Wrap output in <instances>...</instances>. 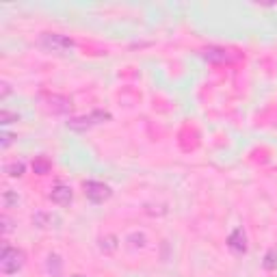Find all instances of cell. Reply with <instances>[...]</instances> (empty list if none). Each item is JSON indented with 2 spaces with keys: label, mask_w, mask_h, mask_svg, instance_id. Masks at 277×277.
Segmentation results:
<instances>
[{
  "label": "cell",
  "mask_w": 277,
  "mask_h": 277,
  "mask_svg": "<svg viewBox=\"0 0 277 277\" xmlns=\"http://www.w3.org/2000/svg\"><path fill=\"white\" fill-rule=\"evenodd\" d=\"M85 195H87V199H89V202L102 204V202H106V199L111 197L113 191H111V186H106L104 182L89 180V182H85Z\"/></svg>",
  "instance_id": "obj_4"
},
{
  "label": "cell",
  "mask_w": 277,
  "mask_h": 277,
  "mask_svg": "<svg viewBox=\"0 0 277 277\" xmlns=\"http://www.w3.org/2000/svg\"><path fill=\"white\" fill-rule=\"evenodd\" d=\"M11 119H18V115H11V113H7V111H2V115H0V122L7 126V123H11Z\"/></svg>",
  "instance_id": "obj_17"
},
{
  "label": "cell",
  "mask_w": 277,
  "mask_h": 277,
  "mask_svg": "<svg viewBox=\"0 0 277 277\" xmlns=\"http://www.w3.org/2000/svg\"><path fill=\"white\" fill-rule=\"evenodd\" d=\"M11 141H13V134H11V132H4V134H2V148H9Z\"/></svg>",
  "instance_id": "obj_18"
},
{
  "label": "cell",
  "mask_w": 277,
  "mask_h": 277,
  "mask_svg": "<svg viewBox=\"0 0 277 277\" xmlns=\"http://www.w3.org/2000/svg\"><path fill=\"white\" fill-rule=\"evenodd\" d=\"M0 223H2V234H9V232L13 230V221H11L7 215L0 216Z\"/></svg>",
  "instance_id": "obj_16"
},
{
  "label": "cell",
  "mask_w": 277,
  "mask_h": 277,
  "mask_svg": "<svg viewBox=\"0 0 277 277\" xmlns=\"http://www.w3.org/2000/svg\"><path fill=\"white\" fill-rule=\"evenodd\" d=\"M4 171L9 173L11 178H22L24 176V162H13V165H7Z\"/></svg>",
  "instance_id": "obj_13"
},
{
  "label": "cell",
  "mask_w": 277,
  "mask_h": 277,
  "mask_svg": "<svg viewBox=\"0 0 277 277\" xmlns=\"http://www.w3.org/2000/svg\"><path fill=\"white\" fill-rule=\"evenodd\" d=\"M61 267H63V262H61V258H59L57 253L48 256V264H46V269H48V273H50L52 277H59V275H61Z\"/></svg>",
  "instance_id": "obj_11"
},
{
  "label": "cell",
  "mask_w": 277,
  "mask_h": 277,
  "mask_svg": "<svg viewBox=\"0 0 277 277\" xmlns=\"http://www.w3.org/2000/svg\"><path fill=\"white\" fill-rule=\"evenodd\" d=\"M50 169H52V162H50V158H46V156H37V158L32 160V171L39 173V176L50 173Z\"/></svg>",
  "instance_id": "obj_9"
},
{
  "label": "cell",
  "mask_w": 277,
  "mask_h": 277,
  "mask_svg": "<svg viewBox=\"0 0 277 277\" xmlns=\"http://www.w3.org/2000/svg\"><path fill=\"white\" fill-rule=\"evenodd\" d=\"M41 46L50 52L57 54H67L74 48V41L65 35H59V32H43L41 35Z\"/></svg>",
  "instance_id": "obj_3"
},
{
  "label": "cell",
  "mask_w": 277,
  "mask_h": 277,
  "mask_svg": "<svg viewBox=\"0 0 277 277\" xmlns=\"http://www.w3.org/2000/svg\"><path fill=\"white\" fill-rule=\"evenodd\" d=\"M2 199H4V208H9L11 204H18V202H20L18 195H13L11 191H4V193H2Z\"/></svg>",
  "instance_id": "obj_15"
},
{
  "label": "cell",
  "mask_w": 277,
  "mask_h": 277,
  "mask_svg": "<svg viewBox=\"0 0 277 277\" xmlns=\"http://www.w3.org/2000/svg\"><path fill=\"white\" fill-rule=\"evenodd\" d=\"M69 100L67 97H63V95H52L50 97V111L52 113H65V111H69Z\"/></svg>",
  "instance_id": "obj_10"
},
{
  "label": "cell",
  "mask_w": 277,
  "mask_h": 277,
  "mask_svg": "<svg viewBox=\"0 0 277 277\" xmlns=\"http://www.w3.org/2000/svg\"><path fill=\"white\" fill-rule=\"evenodd\" d=\"M111 119V113L106 111H93L85 117H76V119H69L67 122V128L74 130V132H85V130H91L93 126H100Z\"/></svg>",
  "instance_id": "obj_1"
},
{
  "label": "cell",
  "mask_w": 277,
  "mask_h": 277,
  "mask_svg": "<svg viewBox=\"0 0 277 277\" xmlns=\"http://www.w3.org/2000/svg\"><path fill=\"white\" fill-rule=\"evenodd\" d=\"M32 225L39 230H52V227H61V216L54 213H35L32 215Z\"/></svg>",
  "instance_id": "obj_5"
},
{
  "label": "cell",
  "mask_w": 277,
  "mask_h": 277,
  "mask_svg": "<svg viewBox=\"0 0 277 277\" xmlns=\"http://www.w3.org/2000/svg\"><path fill=\"white\" fill-rule=\"evenodd\" d=\"M100 249H102V251H106V253L115 251V249H117V238H115V236L102 238V241H100Z\"/></svg>",
  "instance_id": "obj_14"
},
{
  "label": "cell",
  "mask_w": 277,
  "mask_h": 277,
  "mask_svg": "<svg viewBox=\"0 0 277 277\" xmlns=\"http://www.w3.org/2000/svg\"><path fill=\"white\" fill-rule=\"evenodd\" d=\"M204 57L208 59V61H215V63H223L230 59V54H227V50H223V48H206L204 50Z\"/></svg>",
  "instance_id": "obj_8"
},
{
  "label": "cell",
  "mask_w": 277,
  "mask_h": 277,
  "mask_svg": "<svg viewBox=\"0 0 277 277\" xmlns=\"http://www.w3.org/2000/svg\"><path fill=\"white\" fill-rule=\"evenodd\" d=\"M24 264V251L15 247H4L2 253H0V269H2L4 275L18 273Z\"/></svg>",
  "instance_id": "obj_2"
},
{
  "label": "cell",
  "mask_w": 277,
  "mask_h": 277,
  "mask_svg": "<svg viewBox=\"0 0 277 277\" xmlns=\"http://www.w3.org/2000/svg\"><path fill=\"white\" fill-rule=\"evenodd\" d=\"M72 277H85V275H72Z\"/></svg>",
  "instance_id": "obj_19"
},
{
  "label": "cell",
  "mask_w": 277,
  "mask_h": 277,
  "mask_svg": "<svg viewBox=\"0 0 277 277\" xmlns=\"http://www.w3.org/2000/svg\"><path fill=\"white\" fill-rule=\"evenodd\" d=\"M227 245H230V249L236 253L247 251V236H245V232H243V227H236V230L232 232L230 238H227Z\"/></svg>",
  "instance_id": "obj_7"
},
{
  "label": "cell",
  "mask_w": 277,
  "mask_h": 277,
  "mask_svg": "<svg viewBox=\"0 0 277 277\" xmlns=\"http://www.w3.org/2000/svg\"><path fill=\"white\" fill-rule=\"evenodd\" d=\"M262 267L267 271H275L277 269V249H269L267 256L262 260Z\"/></svg>",
  "instance_id": "obj_12"
},
{
  "label": "cell",
  "mask_w": 277,
  "mask_h": 277,
  "mask_svg": "<svg viewBox=\"0 0 277 277\" xmlns=\"http://www.w3.org/2000/svg\"><path fill=\"white\" fill-rule=\"evenodd\" d=\"M48 197H50L52 204H57V206H67L74 199V193H72V188H69L67 184H57Z\"/></svg>",
  "instance_id": "obj_6"
}]
</instances>
